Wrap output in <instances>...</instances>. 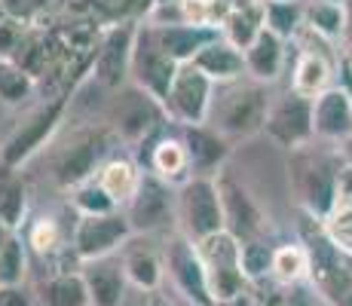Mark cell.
I'll use <instances>...</instances> for the list:
<instances>
[{"label":"cell","mask_w":352,"mask_h":306,"mask_svg":"<svg viewBox=\"0 0 352 306\" xmlns=\"http://www.w3.org/2000/svg\"><path fill=\"white\" fill-rule=\"evenodd\" d=\"M300 242L309 254V278L313 288L331 306H352V254L334 245L324 233L322 221L303 212Z\"/></svg>","instance_id":"6da1fadb"},{"label":"cell","mask_w":352,"mask_h":306,"mask_svg":"<svg viewBox=\"0 0 352 306\" xmlns=\"http://www.w3.org/2000/svg\"><path fill=\"white\" fill-rule=\"evenodd\" d=\"M270 92L263 83H230V86H214V101L212 113H208V126L221 132L227 141L236 138H252L263 132L270 117Z\"/></svg>","instance_id":"7a4b0ae2"},{"label":"cell","mask_w":352,"mask_h":306,"mask_svg":"<svg viewBox=\"0 0 352 306\" xmlns=\"http://www.w3.org/2000/svg\"><path fill=\"white\" fill-rule=\"evenodd\" d=\"M340 166H334L328 156L313 153L309 144L300 147V151H291V187H294L297 202L303 206L307 215L322 221V217L334 208L337 172H340Z\"/></svg>","instance_id":"3957f363"},{"label":"cell","mask_w":352,"mask_h":306,"mask_svg":"<svg viewBox=\"0 0 352 306\" xmlns=\"http://www.w3.org/2000/svg\"><path fill=\"white\" fill-rule=\"evenodd\" d=\"M178 230L190 242H202L227 230L218 178H190L178 187Z\"/></svg>","instance_id":"277c9868"},{"label":"cell","mask_w":352,"mask_h":306,"mask_svg":"<svg viewBox=\"0 0 352 306\" xmlns=\"http://www.w3.org/2000/svg\"><path fill=\"white\" fill-rule=\"evenodd\" d=\"M196 248H199V257L206 263L214 306L224 300H233L242 291L252 288L245 273H242V242L233 233H227V230L224 233H214L208 239L196 242Z\"/></svg>","instance_id":"5b68a950"},{"label":"cell","mask_w":352,"mask_h":306,"mask_svg":"<svg viewBox=\"0 0 352 306\" xmlns=\"http://www.w3.org/2000/svg\"><path fill=\"white\" fill-rule=\"evenodd\" d=\"M135 233L126 212L77 215V223L71 230V251L80 263L98 261V257H113L117 251H123V245Z\"/></svg>","instance_id":"8992f818"},{"label":"cell","mask_w":352,"mask_h":306,"mask_svg":"<svg viewBox=\"0 0 352 306\" xmlns=\"http://www.w3.org/2000/svg\"><path fill=\"white\" fill-rule=\"evenodd\" d=\"M135 236H153L178 223V187L166 184L153 172H144L138 193L123 208Z\"/></svg>","instance_id":"52a82bcc"},{"label":"cell","mask_w":352,"mask_h":306,"mask_svg":"<svg viewBox=\"0 0 352 306\" xmlns=\"http://www.w3.org/2000/svg\"><path fill=\"white\" fill-rule=\"evenodd\" d=\"M67 98H71V95H56L52 101L40 105L28 117V122H22V126L6 138V144L0 147V166L19 168V166H25L34 153L43 151L46 141H50L52 135L58 132V126H62Z\"/></svg>","instance_id":"ba28073f"},{"label":"cell","mask_w":352,"mask_h":306,"mask_svg":"<svg viewBox=\"0 0 352 306\" xmlns=\"http://www.w3.org/2000/svg\"><path fill=\"white\" fill-rule=\"evenodd\" d=\"M107 160V135L96 132V129H77L65 147L56 153L52 162V178L58 187H80L83 181H92L101 162Z\"/></svg>","instance_id":"9c48e42d"},{"label":"cell","mask_w":352,"mask_h":306,"mask_svg":"<svg viewBox=\"0 0 352 306\" xmlns=\"http://www.w3.org/2000/svg\"><path fill=\"white\" fill-rule=\"evenodd\" d=\"M214 101V83L199 71L196 65H181L178 77H175L172 89L162 101V113L166 120L178 122V126H206L208 113H212Z\"/></svg>","instance_id":"30bf717a"},{"label":"cell","mask_w":352,"mask_h":306,"mask_svg":"<svg viewBox=\"0 0 352 306\" xmlns=\"http://www.w3.org/2000/svg\"><path fill=\"white\" fill-rule=\"evenodd\" d=\"M141 22H123L101 28L96 58H92V77L104 89H120L132 80V58H135V40H138Z\"/></svg>","instance_id":"8fae6325"},{"label":"cell","mask_w":352,"mask_h":306,"mask_svg":"<svg viewBox=\"0 0 352 306\" xmlns=\"http://www.w3.org/2000/svg\"><path fill=\"white\" fill-rule=\"evenodd\" d=\"M181 65L172 61L160 50L157 37H153L151 25L141 22L138 40H135V58H132V86L141 89L147 98H153L162 107L168 89H172L175 77H178Z\"/></svg>","instance_id":"7c38bea8"},{"label":"cell","mask_w":352,"mask_h":306,"mask_svg":"<svg viewBox=\"0 0 352 306\" xmlns=\"http://www.w3.org/2000/svg\"><path fill=\"white\" fill-rule=\"evenodd\" d=\"M166 278L172 282V288L193 306H214L212 288H208V273L206 263L199 257L196 242L187 236H175L166 245Z\"/></svg>","instance_id":"4fadbf2b"},{"label":"cell","mask_w":352,"mask_h":306,"mask_svg":"<svg viewBox=\"0 0 352 306\" xmlns=\"http://www.w3.org/2000/svg\"><path fill=\"white\" fill-rule=\"evenodd\" d=\"M263 132L276 141V144L288 147V151H300L309 144V138L316 135L313 129V101L303 98L297 92H288L282 98L273 101L270 117Z\"/></svg>","instance_id":"5bb4252c"},{"label":"cell","mask_w":352,"mask_h":306,"mask_svg":"<svg viewBox=\"0 0 352 306\" xmlns=\"http://www.w3.org/2000/svg\"><path fill=\"white\" fill-rule=\"evenodd\" d=\"M218 193H221V206H224L227 233H233L239 242L263 239V233H267V217H263L261 206L254 202V196L236 178H230L227 172L218 175Z\"/></svg>","instance_id":"9a60e30c"},{"label":"cell","mask_w":352,"mask_h":306,"mask_svg":"<svg viewBox=\"0 0 352 306\" xmlns=\"http://www.w3.org/2000/svg\"><path fill=\"white\" fill-rule=\"evenodd\" d=\"M120 261H123L129 285L144 294L160 291L166 282V251H160L151 236H132L120 251Z\"/></svg>","instance_id":"2e32d148"},{"label":"cell","mask_w":352,"mask_h":306,"mask_svg":"<svg viewBox=\"0 0 352 306\" xmlns=\"http://www.w3.org/2000/svg\"><path fill=\"white\" fill-rule=\"evenodd\" d=\"M157 6V0H71L67 12L77 16L80 22L111 28L123 22H147Z\"/></svg>","instance_id":"e0dca14e"},{"label":"cell","mask_w":352,"mask_h":306,"mask_svg":"<svg viewBox=\"0 0 352 306\" xmlns=\"http://www.w3.org/2000/svg\"><path fill=\"white\" fill-rule=\"evenodd\" d=\"M147 25H151L160 50L166 52L172 61H178V65H193V58L199 56L212 40L221 37V31L206 28V25H187V22H178V25H153V22H147Z\"/></svg>","instance_id":"ac0fdd59"},{"label":"cell","mask_w":352,"mask_h":306,"mask_svg":"<svg viewBox=\"0 0 352 306\" xmlns=\"http://www.w3.org/2000/svg\"><path fill=\"white\" fill-rule=\"evenodd\" d=\"M80 273H83V278H86L92 306H123L129 278H126L123 261H120L117 254L80 263Z\"/></svg>","instance_id":"d6986e66"},{"label":"cell","mask_w":352,"mask_h":306,"mask_svg":"<svg viewBox=\"0 0 352 306\" xmlns=\"http://www.w3.org/2000/svg\"><path fill=\"white\" fill-rule=\"evenodd\" d=\"M313 129L316 138L337 141V144L352 138V101L343 86H331L313 101Z\"/></svg>","instance_id":"ffe728a7"},{"label":"cell","mask_w":352,"mask_h":306,"mask_svg":"<svg viewBox=\"0 0 352 306\" xmlns=\"http://www.w3.org/2000/svg\"><path fill=\"white\" fill-rule=\"evenodd\" d=\"M184 144L193 162V178H218L221 166L230 156V141L221 132H214L212 126H187L184 129Z\"/></svg>","instance_id":"44dd1931"},{"label":"cell","mask_w":352,"mask_h":306,"mask_svg":"<svg viewBox=\"0 0 352 306\" xmlns=\"http://www.w3.org/2000/svg\"><path fill=\"white\" fill-rule=\"evenodd\" d=\"M147 172H153L172 187H184L193 178V162L181 135H160L147 156Z\"/></svg>","instance_id":"7402d4cb"},{"label":"cell","mask_w":352,"mask_h":306,"mask_svg":"<svg viewBox=\"0 0 352 306\" xmlns=\"http://www.w3.org/2000/svg\"><path fill=\"white\" fill-rule=\"evenodd\" d=\"M193 65L212 80L214 86H230V83H239L245 77V56L242 50H236L230 40L218 37L193 58Z\"/></svg>","instance_id":"603a6c76"},{"label":"cell","mask_w":352,"mask_h":306,"mask_svg":"<svg viewBox=\"0 0 352 306\" xmlns=\"http://www.w3.org/2000/svg\"><path fill=\"white\" fill-rule=\"evenodd\" d=\"M242 56H245L248 77H252L254 83L267 86V83H273V80H279L282 67H285V40L263 28L261 34H257V40L242 52Z\"/></svg>","instance_id":"cb8c5ba5"},{"label":"cell","mask_w":352,"mask_h":306,"mask_svg":"<svg viewBox=\"0 0 352 306\" xmlns=\"http://www.w3.org/2000/svg\"><path fill=\"white\" fill-rule=\"evenodd\" d=\"M141 178H144V172H141L138 162H132L129 156H107L96 172V181L101 184V190L117 202V208H126L129 202H132V196L138 193V187H141Z\"/></svg>","instance_id":"d4e9b609"},{"label":"cell","mask_w":352,"mask_h":306,"mask_svg":"<svg viewBox=\"0 0 352 306\" xmlns=\"http://www.w3.org/2000/svg\"><path fill=\"white\" fill-rule=\"evenodd\" d=\"M37 306H92L89 288L80 270H58L46 276L34 291Z\"/></svg>","instance_id":"484cf974"},{"label":"cell","mask_w":352,"mask_h":306,"mask_svg":"<svg viewBox=\"0 0 352 306\" xmlns=\"http://www.w3.org/2000/svg\"><path fill=\"white\" fill-rule=\"evenodd\" d=\"M263 28H267L263 25V0H236L230 6L224 25H221V37L245 52Z\"/></svg>","instance_id":"4316f807"},{"label":"cell","mask_w":352,"mask_h":306,"mask_svg":"<svg viewBox=\"0 0 352 306\" xmlns=\"http://www.w3.org/2000/svg\"><path fill=\"white\" fill-rule=\"evenodd\" d=\"M331 61L322 56L319 50H303L297 56V65H294V77H291V92L303 95V98L316 101L322 92L331 89Z\"/></svg>","instance_id":"83f0119b"},{"label":"cell","mask_w":352,"mask_h":306,"mask_svg":"<svg viewBox=\"0 0 352 306\" xmlns=\"http://www.w3.org/2000/svg\"><path fill=\"white\" fill-rule=\"evenodd\" d=\"M303 28H309L322 40H343L349 28V10L343 0H309L303 3Z\"/></svg>","instance_id":"f1b7e54d"},{"label":"cell","mask_w":352,"mask_h":306,"mask_svg":"<svg viewBox=\"0 0 352 306\" xmlns=\"http://www.w3.org/2000/svg\"><path fill=\"white\" fill-rule=\"evenodd\" d=\"M28 221V184L22 175L6 168L3 181H0V223L10 233H19Z\"/></svg>","instance_id":"f546056e"},{"label":"cell","mask_w":352,"mask_h":306,"mask_svg":"<svg viewBox=\"0 0 352 306\" xmlns=\"http://www.w3.org/2000/svg\"><path fill=\"white\" fill-rule=\"evenodd\" d=\"M25 245L37 257H58L65 248H71V236L65 233V227L58 223V217L40 215L34 217L25 230Z\"/></svg>","instance_id":"4dcf8cb0"},{"label":"cell","mask_w":352,"mask_h":306,"mask_svg":"<svg viewBox=\"0 0 352 306\" xmlns=\"http://www.w3.org/2000/svg\"><path fill=\"white\" fill-rule=\"evenodd\" d=\"M273 278L279 285H300L309 278V254L303 242H288L273 251Z\"/></svg>","instance_id":"1f68e13d"},{"label":"cell","mask_w":352,"mask_h":306,"mask_svg":"<svg viewBox=\"0 0 352 306\" xmlns=\"http://www.w3.org/2000/svg\"><path fill=\"white\" fill-rule=\"evenodd\" d=\"M263 25L282 40L294 37L303 28V6L297 0H263Z\"/></svg>","instance_id":"d6a6232c"},{"label":"cell","mask_w":352,"mask_h":306,"mask_svg":"<svg viewBox=\"0 0 352 306\" xmlns=\"http://www.w3.org/2000/svg\"><path fill=\"white\" fill-rule=\"evenodd\" d=\"M37 92V80L31 77L25 67H19L16 61L0 58V101L3 105H22Z\"/></svg>","instance_id":"836d02e7"},{"label":"cell","mask_w":352,"mask_h":306,"mask_svg":"<svg viewBox=\"0 0 352 306\" xmlns=\"http://www.w3.org/2000/svg\"><path fill=\"white\" fill-rule=\"evenodd\" d=\"M10 12V19H19L25 25H43L46 19H56L67 12L71 0H0Z\"/></svg>","instance_id":"e575fe53"},{"label":"cell","mask_w":352,"mask_h":306,"mask_svg":"<svg viewBox=\"0 0 352 306\" xmlns=\"http://www.w3.org/2000/svg\"><path fill=\"white\" fill-rule=\"evenodd\" d=\"M25 276H28V245L19 233H12L0 251V285H25Z\"/></svg>","instance_id":"d590c367"},{"label":"cell","mask_w":352,"mask_h":306,"mask_svg":"<svg viewBox=\"0 0 352 306\" xmlns=\"http://www.w3.org/2000/svg\"><path fill=\"white\" fill-rule=\"evenodd\" d=\"M71 206L77 208V215H111V212H123L117 208V202L101 190V184L92 178V181H83L80 187L71 190Z\"/></svg>","instance_id":"8d00e7d4"},{"label":"cell","mask_w":352,"mask_h":306,"mask_svg":"<svg viewBox=\"0 0 352 306\" xmlns=\"http://www.w3.org/2000/svg\"><path fill=\"white\" fill-rule=\"evenodd\" d=\"M273 245L263 239L242 242V273H245L248 285H261L267 276H273Z\"/></svg>","instance_id":"74e56055"},{"label":"cell","mask_w":352,"mask_h":306,"mask_svg":"<svg viewBox=\"0 0 352 306\" xmlns=\"http://www.w3.org/2000/svg\"><path fill=\"white\" fill-rule=\"evenodd\" d=\"M322 227L331 242L340 245L343 251L352 254V202H337V206L322 217Z\"/></svg>","instance_id":"f35d334b"},{"label":"cell","mask_w":352,"mask_h":306,"mask_svg":"<svg viewBox=\"0 0 352 306\" xmlns=\"http://www.w3.org/2000/svg\"><path fill=\"white\" fill-rule=\"evenodd\" d=\"M31 28L34 25H25V22H19V19H6V22L0 25V58L16 61V56L25 46V40H28Z\"/></svg>","instance_id":"ab89813d"},{"label":"cell","mask_w":352,"mask_h":306,"mask_svg":"<svg viewBox=\"0 0 352 306\" xmlns=\"http://www.w3.org/2000/svg\"><path fill=\"white\" fill-rule=\"evenodd\" d=\"M0 306H37V297L25 285H0Z\"/></svg>","instance_id":"60d3db41"},{"label":"cell","mask_w":352,"mask_h":306,"mask_svg":"<svg viewBox=\"0 0 352 306\" xmlns=\"http://www.w3.org/2000/svg\"><path fill=\"white\" fill-rule=\"evenodd\" d=\"M337 202H352V166H346V162L337 172Z\"/></svg>","instance_id":"b9f144b4"},{"label":"cell","mask_w":352,"mask_h":306,"mask_svg":"<svg viewBox=\"0 0 352 306\" xmlns=\"http://www.w3.org/2000/svg\"><path fill=\"white\" fill-rule=\"evenodd\" d=\"M254 306H285V291L282 288H267V291H252Z\"/></svg>","instance_id":"7bdbcfd3"},{"label":"cell","mask_w":352,"mask_h":306,"mask_svg":"<svg viewBox=\"0 0 352 306\" xmlns=\"http://www.w3.org/2000/svg\"><path fill=\"white\" fill-rule=\"evenodd\" d=\"M285 306H316V303H313V294L303 285H291L285 291Z\"/></svg>","instance_id":"ee69618b"},{"label":"cell","mask_w":352,"mask_h":306,"mask_svg":"<svg viewBox=\"0 0 352 306\" xmlns=\"http://www.w3.org/2000/svg\"><path fill=\"white\" fill-rule=\"evenodd\" d=\"M343 46H346V50H343V65L352 71V16H349V28L343 34Z\"/></svg>","instance_id":"f6af8a7d"},{"label":"cell","mask_w":352,"mask_h":306,"mask_svg":"<svg viewBox=\"0 0 352 306\" xmlns=\"http://www.w3.org/2000/svg\"><path fill=\"white\" fill-rule=\"evenodd\" d=\"M144 306H175L172 300H168L166 297V291H151V294H147V300H144Z\"/></svg>","instance_id":"bcb514c9"},{"label":"cell","mask_w":352,"mask_h":306,"mask_svg":"<svg viewBox=\"0 0 352 306\" xmlns=\"http://www.w3.org/2000/svg\"><path fill=\"white\" fill-rule=\"evenodd\" d=\"M218 306H254L252 288H248V291H242V294H239V297H233V300H224V303H218Z\"/></svg>","instance_id":"7dc6e473"},{"label":"cell","mask_w":352,"mask_h":306,"mask_svg":"<svg viewBox=\"0 0 352 306\" xmlns=\"http://www.w3.org/2000/svg\"><path fill=\"white\" fill-rule=\"evenodd\" d=\"M340 74H343V77H340V86H343V89H346L349 101H352V71H349L346 65H343V61H340Z\"/></svg>","instance_id":"c3c4849f"},{"label":"cell","mask_w":352,"mask_h":306,"mask_svg":"<svg viewBox=\"0 0 352 306\" xmlns=\"http://www.w3.org/2000/svg\"><path fill=\"white\" fill-rule=\"evenodd\" d=\"M340 156H343V162H346V166H352V138L340 141Z\"/></svg>","instance_id":"681fc988"},{"label":"cell","mask_w":352,"mask_h":306,"mask_svg":"<svg viewBox=\"0 0 352 306\" xmlns=\"http://www.w3.org/2000/svg\"><path fill=\"white\" fill-rule=\"evenodd\" d=\"M10 236H12V233H10V230H6V227H3V223H0V251H3V245L10 242Z\"/></svg>","instance_id":"f907efd6"},{"label":"cell","mask_w":352,"mask_h":306,"mask_svg":"<svg viewBox=\"0 0 352 306\" xmlns=\"http://www.w3.org/2000/svg\"><path fill=\"white\" fill-rule=\"evenodd\" d=\"M6 19H10V12H6V6H3V3H0V25H3V22H6Z\"/></svg>","instance_id":"816d5d0a"},{"label":"cell","mask_w":352,"mask_h":306,"mask_svg":"<svg viewBox=\"0 0 352 306\" xmlns=\"http://www.w3.org/2000/svg\"><path fill=\"white\" fill-rule=\"evenodd\" d=\"M160 3H178V0H157V6H160Z\"/></svg>","instance_id":"f5cc1de1"}]
</instances>
